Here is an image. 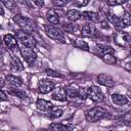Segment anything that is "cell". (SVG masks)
Segmentation results:
<instances>
[{
  "instance_id": "obj_35",
  "label": "cell",
  "mask_w": 131,
  "mask_h": 131,
  "mask_svg": "<svg viewBox=\"0 0 131 131\" xmlns=\"http://www.w3.org/2000/svg\"><path fill=\"white\" fill-rule=\"evenodd\" d=\"M33 2H34L37 6H39V7L44 6V0H33Z\"/></svg>"
},
{
  "instance_id": "obj_36",
  "label": "cell",
  "mask_w": 131,
  "mask_h": 131,
  "mask_svg": "<svg viewBox=\"0 0 131 131\" xmlns=\"http://www.w3.org/2000/svg\"><path fill=\"white\" fill-rule=\"evenodd\" d=\"M5 82H6V81H5L3 78H1V77H0V88H2V87H4V86H5Z\"/></svg>"
},
{
  "instance_id": "obj_37",
  "label": "cell",
  "mask_w": 131,
  "mask_h": 131,
  "mask_svg": "<svg viewBox=\"0 0 131 131\" xmlns=\"http://www.w3.org/2000/svg\"><path fill=\"white\" fill-rule=\"evenodd\" d=\"M0 15H1V16L4 15V9H3V7H2L1 4H0Z\"/></svg>"
},
{
  "instance_id": "obj_10",
  "label": "cell",
  "mask_w": 131,
  "mask_h": 131,
  "mask_svg": "<svg viewBox=\"0 0 131 131\" xmlns=\"http://www.w3.org/2000/svg\"><path fill=\"white\" fill-rule=\"evenodd\" d=\"M108 19H110V21L114 25V27H115L116 29H118V30H123V29H125V28L127 27V26L124 24V21L122 20V18L119 17V16H117L116 14L111 13V14L108 15Z\"/></svg>"
},
{
  "instance_id": "obj_16",
  "label": "cell",
  "mask_w": 131,
  "mask_h": 131,
  "mask_svg": "<svg viewBox=\"0 0 131 131\" xmlns=\"http://www.w3.org/2000/svg\"><path fill=\"white\" fill-rule=\"evenodd\" d=\"M5 81L11 86V87H20L23 85V81L20 78L14 76V75H6Z\"/></svg>"
},
{
  "instance_id": "obj_21",
  "label": "cell",
  "mask_w": 131,
  "mask_h": 131,
  "mask_svg": "<svg viewBox=\"0 0 131 131\" xmlns=\"http://www.w3.org/2000/svg\"><path fill=\"white\" fill-rule=\"evenodd\" d=\"M67 17L71 21H76L81 18V12L76 9H71L67 12Z\"/></svg>"
},
{
  "instance_id": "obj_14",
  "label": "cell",
  "mask_w": 131,
  "mask_h": 131,
  "mask_svg": "<svg viewBox=\"0 0 131 131\" xmlns=\"http://www.w3.org/2000/svg\"><path fill=\"white\" fill-rule=\"evenodd\" d=\"M36 106L38 110H40L42 112H48L53 107V105L50 101L45 100V99H41V98L36 101Z\"/></svg>"
},
{
  "instance_id": "obj_4",
  "label": "cell",
  "mask_w": 131,
  "mask_h": 131,
  "mask_svg": "<svg viewBox=\"0 0 131 131\" xmlns=\"http://www.w3.org/2000/svg\"><path fill=\"white\" fill-rule=\"evenodd\" d=\"M44 30L46 35L56 41H60V42H64V35L62 33V31L60 29H58L57 27L53 26V25H45L44 26Z\"/></svg>"
},
{
  "instance_id": "obj_33",
  "label": "cell",
  "mask_w": 131,
  "mask_h": 131,
  "mask_svg": "<svg viewBox=\"0 0 131 131\" xmlns=\"http://www.w3.org/2000/svg\"><path fill=\"white\" fill-rule=\"evenodd\" d=\"M46 74L50 77H54V78H61V75L55 71H52V70H46Z\"/></svg>"
},
{
  "instance_id": "obj_24",
  "label": "cell",
  "mask_w": 131,
  "mask_h": 131,
  "mask_svg": "<svg viewBox=\"0 0 131 131\" xmlns=\"http://www.w3.org/2000/svg\"><path fill=\"white\" fill-rule=\"evenodd\" d=\"M73 127L71 126H67L62 123H54V124H51L49 126V129L51 130H55V131H60V130H67V129H72Z\"/></svg>"
},
{
  "instance_id": "obj_3",
  "label": "cell",
  "mask_w": 131,
  "mask_h": 131,
  "mask_svg": "<svg viewBox=\"0 0 131 131\" xmlns=\"http://www.w3.org/2000/svg\"><path fill=\"white\" fill-rule=\"evenodd\" d=\"M107 115H108V113L106 112V110H104L103 107L97 106L90 111H87L85 113V118L88 122H96L98 120H101V119L107 117Z\"/></svg>"
},
{
  "instance_id": "obj_12",
  "label": "cell",
  "mask_w": 131,
  "mask_h": 131,
  "mask_svg": "<svg viewBox=\"0 0 131 131\" xmlns=\"http://www.w3.org/2000/svg\"><path fill=\"white\" fill-rule=\"evenodd\" d=\"M4 43L11 50L17 49V41H16V38L13 35H11V34H8V35H5L4 36Z\"/></svg>"
},
{
  "instance_id": "obj_38",
  "label": "cell",
  "mask_w": 131,
  "mask_h": 131,
  "mask_svg": "<svg viewBox=\"0 0 131 131\" xmlns=\"http://www.w3.org/2000/svg\"><path fill=\"white\" fill-rule=\"evenodd\" d=\"M101 26H102L103 28H108V24H107L106 21H102V23H101Z\"/></svg>"
},
{
  "instance_id": "obj_5",
  "label": "cell",
  "mask_w": 131,
  "mask_h": 131,
  "mask_svg": "<svg viewBox=\"0 0 131 131\" xmlns=\"http://www.w3.org/2000/svg\"><path fill=\"white\" fill-rule=\"evenodd\" d=\"M20 54L24 57V59L26 60V62L28 64H30V66H32L36 61V59H37V53L31 47L23 46L20 48Z\"/></svg>"
},
{
  "instance_id": "obj_9",
  "label": "cell",
  "mask_w": 131,
  "mask_h": 131,
  "mask_svg": "<svg viewBox=\"0 0 131 131\" xmlns=\"http://www.w3.org/2000/svg\"><path fill=\"white\" fill-rule=\"evenodd\" d=\"M97 80H98L99 84H101V85H103L105 87H113L115 85V81L107 74H100V75H98Z\"/></svg>"
},
{
  "instance_id": "obj_7",
  "label": "cell",
  "mask_w": 131,
  "mask_h": 131,
  "mask_svg": "<svg viewBox=\"0 0 131 131\" xmlns=\"http://www.w3.org/2000/svg\"><path fill=\"white\" fill-rule=\"evenodd\" d=\"M54 87H55L54 82L52 80H49V79H42L39 81V84H38L39 91L43 94L52 91L54 89Z\"/></svg>"
},
{
  "instance_id": "obj_39",
  "label": "cell",
  "mask_w": 131,
  "mask_h": 131,
  "mask_svg": "<svg viewBox=\"0 0 131 131\" xmlns=\"http://www.w3.org/2000/svg\"><path fill=\"white\" fill-rule=\"evenodd\" d=\"M1 46H2V41H1V39H0V48H1Z\"/></svg>"
},
{
  "instance_id": "obj_32",
  "label": "cell",
  "mask_w": 131,
  "mask_h": 131,
  "mask_svg": "<svg viewBox=\"0 0 131 131\" xmlns=\"http://www.w3.org/2000/svg\"><path fill=\"white\" fill-rule=\"evenodd\" d=\"M122 18V20L124 21V24L128 27V26H130V24H131V18H130V14L128 13V12H125L124 13V15H123V17H121Z\"/></svg>"
},
{
  "instance_id": "obj_23",
  "label": "cell",
  "mask_w": 131,
  "mask_h": 131,
  "mask_svg": "<svg viewBox=\"0 0 131 131\" xmlns=\"http://www.w3.org/2000/svg\"><path fill=\"white\" fill-rule=\"evenodd\" d=\"M102 60L107 64H115L117 62V58L114 55V53H105L101 56Z\"/></svg>"
},
{
  "instance_id": "obj_28",
  "label": "cell",
  "mask_w": 131,
  "mask_h": 131,
  "mask_svg": "<svg viewBox=\"0 0 131 131\" xmlns=\"http://www.w3.org/2000/svg\"><path fill=\"white\" fill-rule=\"evenodd\" d=\"M77 97H79V98H81L83 100L86 99V98H88V96H87V89H85V88H79L78 89Z\"/></svg>"
},
{
  "instance_id": "obj_26",
  "label": "cell",
  "mask_w": 131,
  "mask_h": 131,
  "mask_svg": "<svg viewBox=\"0 0 131 131\" xmlns=\"http://www.w3.org/2000/svg\"><path fill=\"white\" fill-rule=\"evenodd\" d=\"M66 91H67V95H68V97H70V98H75V97H77V94H78V88H76L74 85L70 86Z\"/></svg>"
},
{
  "instance_id": "obj_2",
  "label": "cell",
  "mask_w": 131,
  "mask_h": 131,
  "mask_svg": "<svg viewBox=\"0 0 131 131\" xmlns=\"http://www.w3.org/2000/svg\"><path fill=\"white\" fill-rule=\"evenodd\" d=\"M15 38L24 46H27V47L34 48L37 44L36 39L33 37V35H31L30 33H27L25 31H21V30H18L15 32Z\"/></svg>"
},
{
  "instance_id": "obj_19",
  "label": "cell",
  "mask_w": 131,
  "mask_h": 131,
  "mask_svg": "<svg viewBox=\"0 0 131 131\" xmlns=\"http://www.w3.org/2000/svg\"><path fill=\"white\" fill-rule=\"evenodd\" d=\"M10 69L13 72H20L24 70V66L21 63V61L19 60V58L17 57H12L10 60Z\"/></svg>"
},
{
  "instance_id": "obj_31",
  "label": "cell",
  "mask_w": 131,
  "mask_h": 131,
  "mask_svg": "<svg viewBox=\"0 0 131 131\" xmlns=\"http://www.w3.org/2000/svg\"><path fill=\"white\" fill-rule=\"evenodd\" d=\"M88 2H89V0H75L74 5L76 7H84L88 4Z\"/></svg>"
},
{
  "instance_id": "obj_11",
  "label": "cell",
  "mask_w": 131,
  "mask_h": 131,
  "mask_svg": "<svg viewBox=\"0 0 131 131\" xmlns=\"http://www.w3.org/2000/svg\"><path fill=\"white\" fill-rule=\"evenodd\" d=\"M52 98L54 100H58V101H64L67 98H68V95H67V91L66 89L61 88V87H58L57 89H55L53 92H52Z\"/></svg>"
},
{
  "instance_id": "obj_8",
  "label": "cell",
  "mask_w": 131,
  "mask_h": 131,
  "mask_svg": "<svg viewBox=\"0 0 131 131\" xmlns=\"http://www.w3.org/2000/svg\"><path fill=\"white\" fill-rule=\"evenodd\" d=\"M115 41H116V43H117L119 46L128 47L129 44H130V41H131L130 34L127 33V32H121V33H119V34L116 35Z\"/></svg>"
},
{
  "instance_id": "obj_15",
  "label": "cell",
  "mask_w": 131,
  "mask_h": 131,
  "mask_svg": "<svg viewBox=\"0 0 131 131\" xmlns=\"http://www.w3.org/2000/svg\"><path fill=\"white\" fill-rule=\"evenodd\" d=\"M94 49H95L94 52L97 55H99V56H102L105 53H114V49L111 46H108V45H100V44H97L94 47Z\"/></svg>"
},
{
  "instance_id": "obj_22",
  "label": "cell",
  "mask_w": 131,
  "mask_h": 131,
  "mask_svg": "<svg viewBox=\"0 0 131 131\" xmlns=\"http://www.w3.org/2000/svg\"><path fill=\"white\" fill-rule=\"evenodd\" d=\"M9 93L12 94V95H14V96H16V97H18V98H21V99H25V98L27 97V93H26L24 90L18 89V87H13V88H11V89L9 90Z\"/></svg>"
},
{
  "instance_id": "obj_34",
  "label": "cell",
  "mask_w": 131,
  "mask_h": 131,
  "mask_svg": "<svg viewBox=\"0 0 131 131\" xmlns=\"http://www.w3.org/2000/svg\"><path fill=\"white\" fill-rule=\"evenodd\" d=\"M5 100H7V95L4 91L0 90V101H5Z\"/></svg>"
},
{
  "instance_id": "obj_18",
  "label": "cell",
  "mask_w": 131,
  "mask_h": 131,
  "mask_svg": "<svg viewBox=\"0 0 131 131\" xmlns=\"http://www.w3.org/2000/svg\"><path fill=\"white\" fill-rule=\"evenodd\" d=\"M112 101L117 104V105H125L128 103V98L125 96V95H122V94H113L112 95Z\"/></svg>"
},
{
  "instance_id": "obj_17",
  "label": "cell",
  "mask_w": 131,
  "mask_h": 131,
  "mask_svg": "<svg viewBox=\"0 0 131 131\" xmlns=\"http://www.w3.org/2000/svg\"><path fill=\"white\" fill-rule=\"evenodd\" d=\"M81 17L90 20L92 23H98L99 21V14L97 12H93V11H83L81 12Z\"/></svg>"
},
{
  "instance_id": "obj_29",
  "label": "cell",
  "mask_w": 131,
  "mask_h": 131,
  "mask_svg": "<svg viewBox=\"0 0 131 131\" xmlns=\"http://www.w3.org/2000/svg\"><path fill=\"white\" fill-rule=\"evenodd\" d=\"M76 46L79 47V48H81V49H83V50H86V51L89 50V46H88V44H87L85 41H83V40H77Z\"/></svg>"
},
{
  "instance_id": "obj_13",
  "label": "cell",
  "mask_w": 131,
  "mask_h": 131,
  "mask_svg": "<svg viewBox=\"0 0 131 131\" xmlns=\"http://www.w3.org/2000/svg\"><path fill=\"white\" fill-rule=\"evenodd\" d=\"M96 31V28L94 25H92L91 23H88V24H85L82 29H81V34L84 36V37H90L92 35H94Z\"/></svg>"
},
{
  "instance_id": "obj_20",
  "label": "cell",
  "mask_w": 131,
  "mask_h": 131,
  "mask_svg": "<svg viewBox=\"0 0 131 131\" xmlns=\"http://www.w3.org/2000/svg\"><path fill=\"white\" fill-rule=\"evenodd\" d=\"M46 17L48 19L49 23L53 24V25H56L59 23V16L57 14V12L54 10V9H49L47 11V14H46Z\"/></svg>"
},
{
  "instance_id": "obj_27",
  "label": "cell",
  "mask_w": 131,
  "mask_h": 131,
  "mask_svg": "<svg viewBox=\"0 0 131 131\" xmlns=\"http://www.w3.org/2000/svg\"><path fill=\"white\" fill-rule=\"evenodd\" d=\"M62 115V111L59 110V108H51L50 111H48V114L47 116L50 117V118H58Z\"/></svg>"
},
{
  "instance_id": "obj_6",
  "label": "cell",
  "mask_w": 131,
  "mask_h": 131,
  "mask_svg": "<svg viewBox=\"0 0 131 131\" xmlns=\"http://www.w3.org/2000/svg\"><path fill=\"white\" fill-rule=\"evenodd\" d=\"M87 96L94 102H100L103 100L104 95L101 92L100 88L97 86H91L87 89Z\"/></svg>"
},
{
  "instance_id": "obj_25",
  "label": "cell",
  "mask_w": 131,
  "mask_h": 131,
  "mask_svg": "<svg viewBox=\"0 0 131 131\" xmlns=\"http://www.w3.org/2000/svg\"><path fill=\"white\" fill-rule=\"evenodd\" d=\"M2 4H4V6L6 8H8L9 10L11 11H15L17 9V6H16V3L14 0H0Z\"/></svg>"
},
{
  "instance_id": "obj_1",
  "label": "cell",
  "mask_w": 131,
  "mask_h": 131,
  "mask_svg": "<svg viewBox=\"0 0 131 131\" xmlns=\"http://www.w3.org/2000/svg\"><path fill=\"white\" fill-rule=\"evenodd\" d=\"M13 20L14 23L19 27V29L21 31H25L27 33H34L36 32L37 30V25L36 23L30 18V17H27V16H23V15H19V14H16L13 16Z\"/></svg>"
},
{
  "instance_id": "obj_30",
  "label": "cell",
  "mask_w": 131,
  "mask_h": 131,
  "mask_svg": "<svg viewBox=\"0 0 131 131\" xmlns=\"http://www.w3.org/2000/svg\"><path fill=\"white\" fill-rule=\"evenodd\" d=\"M128 0H105V2L111 5V6H116V5H121V4H124L126 3Z\"/></svg>"
}]
</instances>
